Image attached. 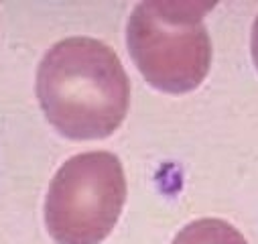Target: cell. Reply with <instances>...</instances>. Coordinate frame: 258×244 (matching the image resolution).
<instances>
[{"instance_id": "obj_1", "label": "cell", "mask_w": 258, "mask_h": 244, "mask_svg": "<svg viewBox=\"0 0 258 244\" xmlns=\"http://www.w3.org/2000/svg\"><path fill=\"white\" fill-rule=\"evenodd\" d=\"M35 92L49 125L72 141L110 137L131 106V82L120 57L92 37L55 43L37 68Z\"/></svg>"}, {"instance_id": "obj_2", "label": "cell", "mask_w": 258, "mask_h": 244, "mask_svg": "<svg viewBox=\"0 0 258 244\" xmlns=\"http://www.w3.org/2000/svg\"><path fill=\"white\" fill-rule=\"evenodd\" d=\"M216 3L145 0L128 19L126 45L137 70L165 94H187L212 68V41L204 17Z\"/></svg>"}, {"instance_id": "obj_3", "label": "cell", "mask_w": 258, "mask_h": 244, "mask_svg": "<svg viewBox=\"0 0 258 244\" xmlns=\"http://www.w3.org/2000/svg\"><path fill=\"white\" fill-rule=\"evenodd\" d=\"M126 202L120 159L108 151L74 155L53 175L45 198V226L55 244H102Z\"/></svg>"}, {"instance_id": "obj_4", "label": "cell", "mask_w": 258, "mask_h": 244, "mask_svg": "<svg viewBox=\"0 0 258 244\" xmlns=\"http://www.w3.org/2000/svg\"><path fill=\"white\" fill-rule=\"evenodd\" d=\"M171 244H248L246 238L226 220L202 218L183 226Z\"/></svg>"}, {"instance_id": "obj_5", "label": "cell", "mask_w": 258, "mask_h": 244, "mask_svg": "<svg viewBox=\"0 0 258 244\" xmlns=\"http://www.w3.org/2000/svg\"><path fill=\"white\" fill-rule=\"evenodd\" d=\"M250 51H252V59H254V66H256V70H258V17H256V21H254V27H252Z\"/></svg>"}]
</instances>
